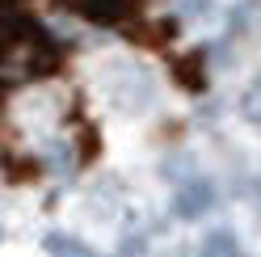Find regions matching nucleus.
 I'll return each mask as SVG.
<instances>
[{
    "mask_svg": "<svg viewBox=\"0 0 261 257\" xmlns=\"http://www.w3.org/2000/svg\"><path fill=\"white\" fill-rule=\"evenodd\" d=\"M211 207H215V186L211 182H190V186H181L173 194V211L181 219H198V215L211 211Z\"/></svg>",
    "mask_w": 261,
    "mask_h": 257,
    "instance_id": "1",
    "label": "nucleus"
},
{
    "mask_svg": "<svg viewBox=\"0 0 261 257\" xmlns=\"http://www.w3.org/2000/svg\"><path fill=\"white\" fill-rule=\"evenodd\" d=\"M198 257H240V240L232 236V228H211L198 240Z\"/></svg>",
    "mask_w": 261,
    "mask_h": 257,
    "instance_id": "2",
    "label": "nucleus"
},
{
    "mask_svg": "<svg viewBox=\"0 0 261 257\" xmlns=\"http://www.w3.org/2000/svg\"><path fill=\"white\" fill-rule=\"evenodd\" d=\"M42 249L51 253V257H97L85 240H76V236H68V232H51L42 240Z\"/></svg>",
    "mask_w": 261,
    "mask_h": 257,
    "instance_id": "3",
    "label": "nucleus"
},
{
    "mask_svg": "<svg viewBox=\"0 0 261 257\" xmlns=\"http://www.w3.org/2000/svg\"><path fill=\"white\" fill-rule=\"evenodd\" d=\"M130 5L135 0H85V13L89 17H101V21H114L122 13H130Z\"/></svg>",
    "mask_w": 261,
    "mask_h": 257,
    "instance_id": "4",
    "label": "nucleus"
},
{
    "mask_svg": "<svg viewBox=\"0 0 261 257\" xmlns=\"http://www.w3.org/2000/svg\"><path fill=\"white\" fill-rule=\"evenodd\" d=\"M244 114H249L253 122H261V76L253 80V89L244 93Z\"/></svg>",
    "mask_w": 261,
    "mask_h": 257,
    "instance_id": "5",
    "label": "nucleus"
}]
</instances>
